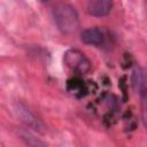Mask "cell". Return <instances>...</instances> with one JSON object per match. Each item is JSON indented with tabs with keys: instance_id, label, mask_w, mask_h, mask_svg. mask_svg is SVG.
Wrapping results in <instances>:
<instances>
[{
	"instance_id": "obj_6",
	"label": "cell",
	"mask_w": 147,
	"mask_h": 147,
	"mask_svg": "<svg viewBox=\"0 0 147 147\" xmlns=\"http://www.w3.org/2000/svg\"><path fill=\"white\" fill-rule=\"evenodd\" d=\"M145 10H146V13H147V0H145Z\"/></svg>"
},
{
	"instance_id": "obj_2",
	"label": "cell",
	"mask_w": 147,
	"mask_h": 147,
	"mask_svg": "<svg viewBox=\"0 0 147 147\" xmlns=\"http://www.w3.org/2000/svg\"><path fill=\"white\" fill-rule=\"evenodd\" d=\"M63 63L72 74L82 76L91 70V62L79 49L71 48L64 53Z\"/></svg>"
},
{
	"instance_id": "obj_1",
	"label": "cell",
	"mask_w": 147,
	"mask_h": 147,
	"mask_svg": "<svg viewBox=\"0 0 147 147\" xmlns=\"http://www.w3.org/2000/svg\"><path fill=\"white\" fill-rule=\"evenodd\" d=\"M54 23L57 29L64 34H71L79 28V17L76 9L65 2H59L52 11Z\"/></svg>"
},
{
	"instance_id": "obj_3",
	"label": "cell",
	"mask_w": 147,
	"mask_h": 147,
	"mask_svg": "<svg viewBox=\"0 0 147 147\" xmlns=\"http://www.w3.org/2000/svg\"><path fill=\"white\" fill-rule=\"evenodd\" d=\"M113 6V0H90L87 3V11L94 17H103L111 11Z\"/></svg>"
},
{
	"instance_id": "obj_5",
	"label": "cell",
	"mask_w": 147,
	"mask_h": 147,
	"mask_svg": "<svg viewBox=\"0 0 147 147\" xmlns=\"http://www.w3.org/2000/svg\"><path fill=\"white\" fill-rule=\"evenodd\" d=\"M140 94H141V115H142L144 124L147 127V90L141 88Z\"/></svg>"
},
{
	"instance_id": "obj_4",
	"label": "cell",
	"mask_w": 147,
	"mask_h": 147,
	"mask_svg": "<svg viewBox=\"0 0 147 147\" xmlns=\"http://www.w3.org/2000/svg\"><path fill=\"white\" fill-rule=\"evenodd\" d=\"M80 40L86 44V45H92V46H101L106 41V36L103 30L100 28H90L84 30L80 33Z\"/></svg>"
},
{
	"instance_id": "obj_7",
	"label": "cell",
	"mask_w": 147,
	"mask_h": 147,
	"mask_svg": "<svg viewBox=\"0 0 147 147\" xmlns=\"http://www.w3.org/2000/svg\"><path fill=\"white\" fill-rule=\"evenodd\" d=\"M40 1H42V2H47V1H49V0H40Z\"/></svg>"
}]
</instances>
